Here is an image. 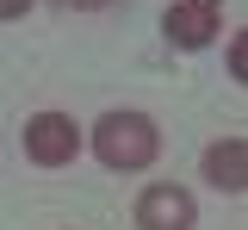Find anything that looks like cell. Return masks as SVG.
Masks as SVG:
<instances>
[{"mask_svg": "<svg viewBox=\"0 0 248 230\" xmlns=\"http://www.w3.org/2000/svg\"><path fill=\"white\" fill-rule=\"evenodd\" d=\"M230 75L248 87V32H236V37H230Z\"/></svg>", "mask_w": 248, "mask_h": 230, "instance_id": "6", "label": "cell"}, {"mask_svg": "<svg viewBox=\"0 0 248 230\" xmlns=\"http://www.w3.org/2000/svg\"><path fill=\"white\" fill-rule=\"evenodd\" d=\"M31 13V0H0V19H25Z\"/></svg>", "mask_w": 248, "mask_h": 230, "instance_id": "7", "label": "cell"}, {"mask_svg": "<svg viewBox=\"0 0 248 230\" xmlns=\"http://www.w3.org/2000/svg\"><path fill=\"white\" fill-rule=\"evenodd\" d=\"M192 224H199V205H192L186 187H168V181L143 187V199H137V230H192Z\"/></svg>", "mask_w": 248, "mask_h": 230, "instance_id": "4", "label": "cell"}, {"mask_svg": "<svg viewBox=\"0 0 248 230\" xmlns=\"http://www.w3.org/2000/svg\"><path fill=\"white\" fill-rule=\"evenodd\" d=\"M93 156L106 168L137 174V168H149L161 156V131H155V118H143V112H106L93 125Z\"/></svg>", "mask_w": 248, "mask_h": 230, "instance_id": "1", "label": "cell"}, {"mask_svg": "<svg viewBox=\"0 0 248 230\" xmlns=\"http://www.w3.org/2000/svg\"><path fill=\"white\" fill-rule=\"evenodd\" d=\"M68 6H106V0H68Z\"/></svg>", "mask_w": 248, "mask_h": 230, "instance_id": "8", "label": "cell"}, {"mask_svg": "<svg viewBox=\"0 0 248 230\" xmlns=\"http://www.w3.org/2000/svg\"><path fill=\"white\" fill-rule=\"evenodd\" d=\"M161 32H168L174 50H205V44L223 32V6H217V0H174L168 19H161Z\"/></svg>", "mask_w": 248, "mask_h": 230, "instance_id": "3", "label": "cell"}, {"mask_svg": "<svg viewBox=\"0 0 248 230\" xmlns=\"http://www.w3.org/2000/svg\"><path fill=\"white\" fill-rule=\"evenodd\" d=\"M25 156L37 168H62L81 156V131H75V118L68 112H37L25 118Z\"/></svg>", "mask_w": 248, "mask_h": 230, "instance_id": "2", "label": "cell"}, {"mask_svg": "<svg viewBox=\"0 0 248 230\" xmlns=\"http://www.w3.org/2000/svg\"><path fill=\"white\" fill-rule=\"evenodd\" d=\"M205 181L217 193H248V143L242 137H223L205 149Z\"/></svg>", "mask_w": 248, "mask_h": 230, "instance_id": "5", "label": "cell"}]
</instances>
